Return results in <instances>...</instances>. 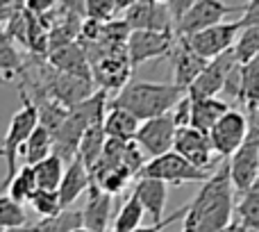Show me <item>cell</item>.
Segmentation results:
<instances>
[{"label": "cell", "instance_id": "30bf717a", "mask_svg": "<svg viewBox=\"0 0 259 232\" xmlns=\"http://www.w3.org/2000/svg\"><path fill=\"white\" fill-rule=\"evenodd\" d=\"M234 12H243V7H239V5H225V3H219V0H193L189 12L184 14L180 25L175 27V34L178 36L196 34L200 30H207L211 25L223 23V18Z\"/></svg>", "mask_w": 259, "mask_h": 232}, {"label": "cell", "instance_id": "1f68e13d", "mask_svg": "<svg viewBox=\"0 0 259 232\" xmlns=\"http://www.w3.org/2000/svg\"><path fill=\"white\" fill-rule=\"evenodd\" d=\"M27 225V214L21 205L12 201L9 196L0 194V228L3 230H14Z\"/></svg>", "mask_w": 259, "mask_h": 232}, {"label": "cell", "instance_id": "ba28073f", "mask_svg": "<svg viewBox=\"0 0 259 232\" xmlns=\"http://www.w3.org/2000/svg\"><path fill=\"white\" fill-rule=\"evenodd\" d=\"M241 30L243 27L239 21L219 23V25H211V27H207V30L196 32V34L184 36V41H187V46L198 55V57L209 62V59L219 57V55H223L225 50L232 48Z\"/></svg>", "mask_w": 259, "mask_h": 232}, {"label": "cell", "instance_id": "5b68a950", "mask_svg": "<svg viewBox=\"0 0 259 232\" xmlns=\"http://www.w3.org/2000/svg\"><path fill=\"white\" fill-rule=\"evenodd\" d=\"M96 85L87 78H73V75H64L57 73L55 68L46 66L44 78L39 85H34V94H44L50 100L59 103L62 107H73V105L87 100L89 96H94Z\"/></svg>", "mask_w": 259, "mask_h": 232}, {"label": "cell", "instance_id": "d590c367", "mask_svg": "<svg viewBox=\"0 0 259 232\" xmlns=\"http://www.w3.org/2000/svg\"><path fill=\"white\" fill-rule=\"evenodd\" d=\"M191 3H193V0H168V3H164L170 23H173V30L180 25V21H182L184 14H187L189 7H191Z\"/></svg>", "mask_w": 259, "mask_h": 232}, {"label": "cell", "instance_id": "cb8c5ba5", "mask_svg": "<svg viewBox=\"0 0 259 232\" xmlns=\"http://www.w3.org/2000/svg\"><path fill=\"white\" fill-rule=\"evenodd\" d=\"M105 141H107V137H105V132H103V125H91V128L82 134L80 143H77L75 157L84 164L87 171H91V166L98 162Z\"/></svg>", "mask_w": 259, "mask_h": 232}, {"label": "cell", "instance_id": "5bb4252c", "mask_svg": "<svg viewBox=\"0 0 259 232\" xmlns=\"http://www.w3.org/2000/svg\"><path fill=\"white\" fill-rule=\"evenodd\" d=\"M173 152L180 155L184 162L193 166L198 171H205L211 164V146H209V137L193 128H178L175 130V139H173Z\"/></svg>", "mask_w": 259, "mask_h": 232}, {"label": "cell", "instance_id": "836d02e7", "mask_svg": "<svg viewBox=\"0 0 259 232\" xmlns=\"http://www.w3.org/2000/svg\"><path fill=\"white\" fill-rule=\"evenodd\" d=\"M27 203H30L32 210H34L41 219H50V216H55V214H59V212H62L57 191H44V189H36Z\"/></svg>", "mask_w": 259, "mask_h": 232}, {"label": "cell", "instance_id": "603a6c76", "mask_svg": "<svg viewBox=\"0 0 259 232\" xmlns=\"http://www.w3.org/2000/svg\"><path fill=\"white\" fill-rule=\"evenodd\" d=\"M48 155H53V137H50L48 130L36 125V128L30 132L27 141L23 143L18 157L25 162L23 166H34V164H39L41 160H46Z\"/></svg>", "mask_w": 259, "mask_h": 232}, {"label": "cell", "instance_id": "ab89813d", "mask_svg": "<svg viewBox=\"0 0 259 232\" xmlns=\"http://www.w3.org/2000/svg\"><path fill=\"white\" fill-rule=\"evenodd\" d=\"M73 232H89V230H84V228H77V230H73Z\"/></svg>", "mask_w": 259, "mask_h": 232}, {"label": "cell", "instance_id": "ac0fdd59", "mask_svg": "<svg viewBox=\"0 0 259 232\" xmlns=\"http://www.w3.org/2000/svg\"><path fill=\"white\" fill-rule=\"evenodd\" d=\"M134 201L141 205L143 214H150L152 225L161 223L164 219V210H166V196H168V187L159 180H152V178H139L137 180V187L132 191Z\"/></svg>", "mask_w": 259, "mask_h": 232}, {"label": "cell", "instance_id": "83f0119b", "mask_svg": "<svg viewBox=\"0 0 259 232\" xmlns=\"http://www.w3.org/2000/svg\"><path fill=\"white\" fill-rule=\"evenodd\" d=\"M232 55L239 66H243V64H248L250 59L259 57V25L243 27V30L239 32L237 41H234V46H232Z\"/></svg>", "mask_w": 259, "mask_h": 232}, {"label": "cell", "instance_id": "d4e9b609", "mask_svg": "<svg viewBox=\"0 0 259 232\" xmlns=\"http://www.w3.org/2000/svg\"><path fill=\"white\" fill-rule=\"evenodd\" d=\"M32 173H34V180H36V189L57 191L59 180H62V173H64V162L57 155H48L39 164L32 166Z\"/></svg>", "mask_w": 259, "mask_h": 232}, {"label": "cell", "instance_id": "2e32d148", "mask_svg": "<svg viewBox=\"0 0 259 232\" xmlns=\"http://www.w3.org/2000/svg\"><path fill=\"white\" fill-rule=\"evenodd\" d=\"M46 55H48V66L55 68L57 73L91 80V68H89L87 53H84L80 41H71V44L57 46V48L48 50Z\"/></svg>", "mask_w": 259, "mask_h": 232}, {"label": "cell", "instance_id": "8992f818", "mask_svg": "<svg viewBox=\"0 0 259 232\" xmlns=\"http://www.w3.org/2000/svg\"><path fill=\"white\" fill-rule=\"evenodd\" d=\"M139 178L159 180V182H164L168 187V184H184V182H205L209 178V173L193 169L189 162H184L182 157L170 150L161 157L148 160L143 164V169L139 171Z\"/></svg>", "mask_w": 259, "mask_h": 232}, {"label": "cell", "instance_id": "52a82bcc", "mask_svg": "<svg viewBox=\"0 0 259 232\" xmlns=\"http://www.w3.org/2000/svg\"><path fill=\"white\" fill-rule=\"evenodd\" d=\"M237 66H239V64H237V59H234V55H232V48L225 50V53L219 55V57L209 59V62H207V66L202 68V73L191 82V85H189V89L184 91V94H187V98L189 100L216 98V94H219V91H223L228 75Z\"/></svg>", "mask_w": 259, "mask_h": 232}, {"label": "cell", "instance_id": "3957f363", "mask_svg": "<svg viewBox=\"0 0 259 232\" xmlns=\"http://www.w3.org/2000/svg\"><path fill=\"white\" fill-rule=\"evenodd\" d=\"M21 100H23V107L12 116L7 132H5L3 141H0V157L5 160V166H7V175H5V180H3V189L7 187L9 180L16 173V162H18V152H21L23 143L27 141L32 130L39 125V116H36V109L30 100V94H27L23 87H21Z\"/></svg>", "mask_w": 259, "mask_h": 232}, {"label": "cell", "instance_id": "e575fe53", "mask_svg": "<svg viewBox=\"0 0 259 232\" xmlns=\"http://www.w3.org/2000/svg\"><path fill=\"white\" fill-rule=\"evenodd\" d=\"M116 12V0H87L84 3V16L96 23H109Z\"/></svg>", "mask_w": 259, "mask_h": 232}, {"label": "cell", "instance_id": "d6a6232c", "mask_svg": "<svg viewBox=\"0 0 259 232\" xmlns=\"http://www.w3.org/2000/svg\"><path fill=\"white\" fill-rule=\"evenodd\" d=\"M130 180H132V173H130L127 169H123V166H116V169L107 171L105 175H100V178L94 182V187H98L100 191L109 194V196L114 198L127 187Z\"/></svg>", "mask_w": 259, "mask_h": 232}, {"label": "cell", "instance_id": "6da1fadb", "mask_svg": "<svg viewBox=\"0 0 259 232\" xmlns=\"http://www.w3.org/2000/svg\"><path fill=\"white\" fill-rule=\"evenodd\" d=\"M234 191L228 178V166H221L216 173L202 182L189 205H184L182 232H221L232 221Z\"/></svg>", "mask_w": 259, "mask_h": 232}, {"label": "cell", "instance_id": "ffe728a7", "mask_svg": "<svg viewBox=\"0 0 259 232\" xmlns=\"http://www.w3.org/2000/svg\"><path fill=\"white\" fill-rule=\"evenodd\" d=\"M230 109V105L221 98H200V100H189V128L198 130V132L207 134L219 119Z\"/></svg>", "mask_w": 259, "mask_h": 232}, {"label": "cell", "instance_id": "f35d334b", "mask_svg": "<svg viewBox=\"0 0 259 232\" xmlns=\"http://www.w3.org/2000/svg\"><path fill=\"white\" fill-rule=\"evenodd\" d=\"M5 232H36V228H34V225H32V228H30V225H23V228H14V230H5Z\"/></svg>", "mask_w": 259, "mask_h": 232}, {"label": "cell", "instance_id": "e0dca14e", "mask_svg": "<svg viewBox=\"0 0 259 232\" xmlns=\"http://www.w3.org/2000/svg\"><path fill=\"white\" fill-rule=\"evenodd\" d=\"M87 191H89L87 205L84 210H80L82 228L89 232H107L109 221H112V212H114V198L109 194L100 191L94 184H89Z\"/></svg>", "mask_w": 259, "mask_h": 232}, {"label": "cell", "instance_id": "f1b7e54d", "mask_svg": "<svg viewBox=\"0 0 259 232\" xmlns=\"http://www.w3.org/2000/svg\"><path fill=\"white\" fill-rule=\"evenodd\" d=\"M239 223L248 232L259 230V184L250 187L246 194H241V201L237 205Z\"/></svg>", "mask_w": 259, "mask_h": 232}, {"label": "cell", "instance_id": "4dcf8cb0", "mask_svg": "<svg viewBox=\"0 0 259 232\" xmlns=\"http://www.w3.org/2000/svg\"><path fill=\"white\" fill-rule=\"evenodd\" d=\"M141 221H143V210L134 196H130L125 201V205L118 210L116 219L112 223V232H134L137 228H141Z\"/></svg>", "mask_w": 259, "mask_h": 232}, {"label": "cell", "instance_id": "4fadbf2b", "mask_svg": "<svg viewBox=\"0 0 259 232\" xmlns=\"http://www.w3.org/2000/svg\"><path fill=\"white\" fill-rule=\"evenodd\" d=\"M123 23L127 30H157V32H173V23L168 18L164 3L157 0H132L123 12Z\"/></svg>", "mask_w": 259, "mask_h": 232}, {"label": "cell", "instance_id": "9a60e30c", "mask_svg": "<svg viewBox=\"0 0 259 232\" xmlns=\"http://www.w3.org/2000/svg\"><path fill=\"white\" fill-rule=\"evenodd\" d=\"M168 57H170V62H173V78H175L173 85L180 87L182 91H187L189 85H191V82L202 73V68L207 66L205 59L198 57V55L187 46L184 36H178V39H175Z\"/></svg>", "mask_w": 259, "mask_h": 232}, {"label": "cell", "instance_id": "60d3db41", "mask_svg": "<svg viewBox=\"0 0 259 232\" xmlns=\"http://www.w3.org/2000/svg\"><path fill=\"white\" fill-rule=\"evenodd\" d=\"M0 232H5V230H3V228H0Z\"/></svg>", "mask_w": 259, "mask_h": 232}, {"label": "cell", "instance_id": "74e56055", "mask_svg": "<svg viewBox=\"0 0 259 232\" xmlns=\"http://www.w3.org/2000/svg\"><path fill=\"white\" fill-rule=\"evenodd\" d=\"M221 232H248L246 228H243V225L241 223H239V221H230V223L228 225H225V228L223 230H221Z\"/></svg>", "mask_w": 259, "mask_h": 232}, {"label": "cell", "instance_id": "d6986e66", "mask_svg": "<svg viewBox=\"0 0 259 232\" xmlns=\"http://www.w3.org/2000/svg\"><path fill=\"white\" fill-rule=\"evenodd\" d=\"M89 184H91L89 171L84 169V164H82L77 157H73V160L68 162V166H64L62 180H59V187H57L59 207L68 210V207L89 189Z\"/></svg>", "mask_w": 259, "mask_h": 232}, {"label": "cell", "instance_id": "f546056e", "mask_svg": "<svg viewBox=\"0 0 259 232\" xmlns=\"http://www.w3.org/2000/svg\"><path fill=\"white\" fill-rule=\"evenodd\" d=\"M36 232H73L77 228H82V216L80 210H62L59 214L44 219L39 225H34Z\"/></svg>", "mask_w": 259, "mask_h": 232}, {"label": "cell", "instance_id": "8fae6325", "mask_svg": "<svg viewBox=\"0 0 259 232\" xmlns=\"http://www.w3.org/2000/svg\"><path fill=\"white\" fill-rule=\"evenodd\" d=\"M175 130L178 128H175L170 114H164V116H157V119L143 121V123L139 125V130H137L132 141L141 148L143 155L155 160V157H161V155L173 150Z\"/></svg>", "mask_w": 259, "mask_h": 232}, {"label": "cell", "instance_id": "4316f807", "mask_svg": "<svg viewBox=\"0 0 259 232\" xmlns=\"http://www.w3.org/2000/svg\"><path fill=\"white\" fill-rule=\"evenodd\" d=\"M7 189H9L7 196L12 198L16 205L23 207V203L30 201L32 194L36 191V180H34V173H32V166H21V169L14 173V178L9 180Z\"/></svg>", "mask_w": 259, "mask_h": 232}, {"label": "cell", "instance_id": "7a4b0ae2", "mask_svg": "<svg viewBox=\"0 0 259 232\" xmlns=\"http://www.w3.org/2000/svg\"><path fill=\"white\" fill-rule=\"evenodd\" d=\"M184 91L173 82H127L109 107L125 109L139 123L170 114V109L180 103Z\"/></svg>", "mask_w": 259, "mask_h": 232}, {"label": "cell", "instance_id": "44dd1931", "mask_svg": "<svg viewBox=\"0 0 259 232\" xmlns=\"http://www.w3.org/2000/svg\"><path fill=\"white\" fill-rule=\"evenodd\" d=\"M239 100L246 105V116L257 114L259 105V57L239 66Z\"/></svg>", "mask_w": 259, "mask_h": 232}, {"label": "cell", "instance_id": "8d00e7d4", "mask_svg": "<svg viewBox=\"0 0 259 232\" xmlns=\"http://www.w3.org/2000/svg\"><path fill=\"white\" fill-rule=\"evenodd\" d=\"M180 216H184V207H182V210H180V212H175V214H170L168 219H161V223H155V225H150V228H137L134 232H161V230H164L168 223H173V221H178Z\"/></svg>", "mask_w": 259, "mask_h": 232}, {"label": "cell", "instance_id": "484cf974", "mask_svg": "<svg viewBox=\"0 0 259 232\" xmlns=\"http://www.w3.org/2000/svg\"><path fill=\"white\" fill-rule=\"evenodd\" d=\"M25 71L21 53L16 50L14 41L9 39V34L0 25V73L5 75V80H14L18 73Z\"/></svg>", "mask_w": 259, "mask_h": 232}, {"label": "cell", "instance_id": "277c9868", "mask_svg": "<svg viewBox=\"0 0 259 232\" xmlns=\"http://www.w3.org/2000/svg\"><path fill=\"white\" fill-rule=\"evenodd\" d=\"M248 119V134L246 141L230 155L228 162V178L232 184V191L246 194L250 187L257 184L259 175V128H257V114L246 116Z\"/></svg>", "mask_w": 259, "mask_h": 232}, {"label": "cell", "instance_id": "7402d4cb", "mask_svg": "<svg viewBox=\"0 0 259 232\" xmlns=\"http://www.w3.org/2000/svg\"><path fill=\"white\" fill-rule=\"evenodd\" d=\"M139 121L132 114H127L125 109L109 107V112L103 119V132L107 139H116V141H132L134 134L139 130Z\"/></svg>", "mask_w": 259, "mask_h": 232}, {"label": "cell", "instance_id": "9c48e42d", "mask_svg": "<svg viewBox=\"0 0 259 232\" xmlns=\"http://www.w3.org/2000/svg\"><path fill=\"white\" fill-rule=\"evenodd\" d=\"M175 44L173 32H157V30H132L125 41V55L130 66L148 62L155 57H166Z\"/></svg>", "mask_w": 259, "mask_h": 232}, {"label": "cell", "instance_id": "7c38bea8", "mask_svg": "<svg viewBox=\"0 0 259 232\" xmlns=\"http://www.w3.org/2000/svg\"><path fill=\"white\" fill-rule=\"evenodd\" d=\"M248 134V119L239 109H228L219 119V123L207 132L209 137L211 152H219L221 157H230L243 141Z\"/></svg>", "mask_w": 259, "mask_h": 232}]
</instances>
